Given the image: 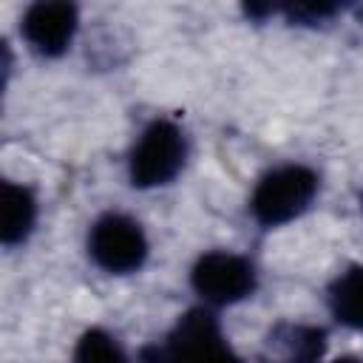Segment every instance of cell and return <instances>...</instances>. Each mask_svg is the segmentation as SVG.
<instances>
[{
	"instance_id": "cell-1",
	"label": "cell",
	"mask_w": 363,
	"mask_h": 363,
	"mask_svg": "<svg viewBox=\"0 0 363 363\" xmlns=\"http://www.w3.org/2000/svg\"><path fill=\"white\" fill-rule=\"evenodd\" d=\"M145 363H241L221 335L218 320L204 309H190L164 335L145 349Z\"/></svg>"
},
{
	"instance_id": "cell-2",
	"label": "cell",
	"mask_w": 363,
	"mask_h": 363,
	"mask_svg": "<svg viewBox=\"0 0 363 363\" xmlns=\"http://www.w3.org/2000/svg\"><path fill=\"white\" fill-rule=\"evenodd\" d=\"M318 193V176L309 167L301 164H286L278 170H269L250 201V210L258 224L264 227H278L292 218H298L309 201Z\"/></svg>"
},
{
	"instance_id": "cell-3",
	"label": "cell",
	"mask_w": 363,
	"mask_h": 363,
	"mask_svg": "<svg viewBox=\"0 0 363 363\" xmlns=\"http://www.w3.org/2000/svg\"><path fill=\"white\" fill-rule=\"evenodd\" d=\"M184 156H187V145L179 125H173L170 119H156L142 130L139 142L130 150V162H128L130 182L136 187L167 184L182 170Z\"/></svg>"
},
{
	"instance_id": "cell-4",
	"label": "cell",
	"mask_w": 363,
	"mask_h": 363,
	"mask_svg": "<svg viewBox=\"0 0 363 363\" xmlns=\"http://www.w3.org/2000/svg\"><path fill=\"white\" fill-rule=\"evenodd\" d=\"M88 252L96 267L105 272H136L145 258H147V238L142 227L122 216V213H108L94 221L91 235H88Z\"/></svg>"
},
{
	"instance_id": "cell-5",
	"label": "cell",
	"mask_w": 363,
	"mask_h": 363,
	"mask_svg": "<svg viewBox=\"0 0 363 363\" xmlns=\"http://www.w3.org/2000/svg\"><path fill=\"white\" fill-rule=\"evenodd\" d=\"M190 284L207 303H235L255 289V269L241 255L207 252L196 261Z\"/></svg>"
},
{
	"instance_id": "cell-6",
	"label": "cell",
	"mask_w": 363,
	"mask_h": 363,
	"mask_svg": "<svg viewBox=\"0 0 363 363\" xmlns=\"http://www.w3.org/2000/svg\"><path fill=\"white\" fill-rule=\"evenodd\" d=\"M77 34V9L71 3H34L23 17V37L43 57H60Z\"/></svg>"
},
{
	"instance_id": "cell-7",
	"label": "cell",
	"mask_w": 363,
	"mask_h": 363,
	"mask_svg": "<svg viewBox=\"0 0 363 363\" xmlns=\"http://www.w3.org/2000/svg\"><path fill=\"white\" fill-rule=\"evenodd\" d=\"M34 218H37V201H34L31 190L3 182V227H0L3 244L14 247V244L26 241V235L34 227Z\"/></svg>"
},
{
	"instance_id": "cell-8",
	"label": "cell",
	"mask_w": 363,
	"mask_h": 363,
	"mask_svg": "<svg viewBox=\"0 0 363 363\" xmlns=\"http://www.w3.org/2000/svg\"><path fill=\"white\" fill-rule=\"evenodd\" d=\"M329 306L332 315L349 326L363 332V267L346 269L329 289Z\"/></svg>"
},
{
	"instance_id": "cell-9",
	"label": "cell",
	"mask_w": 363,
	"mask_h": 363,
	"mask_svg": "<svg viewBox=\"0 0 363 363\" xmlns=\"http://www.w3.org/2000/svg\"><path fill=\"white\" fill-rule=\"evenodd\" d=\"M74 363H128L122 346L102 329H91L79 337Z\"/></svg>"
},
{
	"instance_id": "cell-10",
	"label": "cell",
	"mask_w": 363,
	"mask_h": 363,
	"mask_svg": "<svg viewBox=\"0 0 363 363\" xmlns=\"http://www.w3.org/2000/svg\"><path fill=\"white\" fill-rule=\"evenodd\" d=\"M335 363H363V360H357V357H340V360H335Z\"/></svg>"
}]
</instances>
